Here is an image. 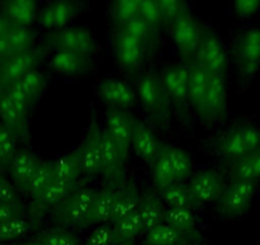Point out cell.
Returning a JSON list of instances; mask_svg holds the SVG:
<instances>
[{"instance_id": "cell-17", "label": "cell", "mask_w": 260, "mask_h": 245, "mask_svg": "<svg viewBox=\"0 0 260 245\" xmlns=\"http://www.w3.org/2000/svg\"><path fill=\"white\" fill-rule=\"evenodd\" d=\"M100 136L101 129L93 124L89 128L82 146L77 149L78 152L81 174L88 177L101 175V152H100Z\"/></svg>"}, {"instance_id": "cell-13", "label": "cell", "mask_w": 260, "mask_h": 245, "mask_svg": "<svg viewBox=\"0 0 260 245\" xmlns=\"http://www.w3.org/2000/svg\"><path fill=\"white\" fill-rule=\"evenodd\" d=\"M42 60V50L32 49L28 51L16 54L0 64V76L6 88L11 84L21 81L22 77L39 67Z\"/></svg>"}, {"instance_id": "cell-10", "label": "cell", "mask_w": 260, "mask_h": 245, "mask_svg": "<svg viewBox=\"0 0 260 245\" xmlns=\"http://www.w3.org/2000/svg\"><path fill=\"white\" fill-rule=\"evenodd\" d=\"M49 44L55 50L76 52L88 56L96 50V40L89 29L83 27H71L50 35Z\"/></svg>"}, {"instance_id": "cell-39", "label": "cell", "mask_w": 260, "mask_h": 245, "mask_svg": "<svg viewBox=\"0 0 260 245\" xmlns=\"http://www.w3.org/2000/svg\"><path fill=\"white\" fill-rule=\"evenodd\" d=\"M6 39L9 42V45H11L13 55H16L34 49L36 34H35V31L31 27L14 26V24H12Z\"/></svg>"}, {"instance_id": "cell-48", "label": "cell", "mask_w": 260, "mask_h": 245, "mask_svg": "<svg viewBox=\"0 0 260 245\" xmlns=\"http://www.w3.org/2000/svg\"><path fill=\"white\" fill-rule=\"evenodd\" d=\"M82 245H115V236H114V229H112L111 224L101 225L97 226L86 241Z\"/></svg>"}, {"instance_id": "cell-46", "label": "cell", "mask_w": 260, "mask_h": 245, "mask_svg": "<svg viewBox=\"0 0 260 245\" xmlns=\"http://www.w3.org/2000/svg\"><path fill=\"white\" fill-rule=\"evenodd\" d=\"M159 9L162 12L165 23L171 24L172 22L176 21L180 17L190 13L191 7L185 2H175V0H161L158 2Z\"/></svg>"}, {"instance_id": "cell-18", "label": "cell", "mask_w": 260, "mask_h": 245, "mask_svg": "<svg viewBox=\"0 0 260 245\" xmlns=\"http://www.w3.org/2000/svg\"><path fill=\"white\" fill-rule=\"evenodd\" d=\"M162 144L164 143L158 141L151 128H148L141 120L134 119L132 147L139 159L143 160L148 166L152 167L161 154Z\"/></svg>"}, {"instance_id": "cell-33", "label": "cell", "mask_w": 260, "mask_h": 245, "mask_svg": "<svg viewBox=\"0 0 260 245\" xmlns=\"http://www.w3.org/2000/svg\"><path fill=\"white\" fill-rule=\"evenodd\" d=\"M161 151L171 164L177 182H182L190 176L192 170V160L186 151L179 147L167 146V144H162Z\"/></svg>"}, {"instance_id": "cell-25", "label": "cell", "mask_w": 260, "mask_h": 245, "mask_svg": "<svg viewBox=\"0 0 260 245\" xmlns=\"http://www.w3.org/2000/svg\"><path fill=\"white\" fill-rule=\"evenodd\" d=\"M217 151L230 165L251 155L242 136L241 127L236 126L224 132L217 141Z\"/></svg>"}, {"instance_id": "cell-16", "label": "cell", "mask_w": 260, "mask_h": 245, "mask_svg": "<svg viewBox=\"0 0 260 245\" xmlns=\"http://www.w3.org/2000/svg\"><path fill=\"white\" fill-rule=\"evenodd\" d=\"M134 119L124 110L110 109L106 114V132L110 134L115 143L119 146L120 151L125 157H127L129 148L132 146L134 131Z\"/></svg>"}, {"instance_id": "cell-29", "label": "cell", "mask_w": 260, "mask_h": 245, "mask_svg": "<svg viewBox=\"0 0 260 245\" xmlns=\"http://www.w3.org/2000/svg\"><path fill=\"white\" fill-rule=\"evenodd\" d=\"M143 245H203L195 242L179 230L161 224L144 234Z\"/></svg>"}, {"instance_id": "cell-43", "label": "cell", "mask_w": 260, "mask_h": 245, "mask_svg": "<svg viewBox=\"0 0 260 245\" xmlns=\"http://www.w3.org/2000/svg\"><path fill=\"white\" fill-rule=\"evenodd\" d=\"M18 83L21 84L22 88L26 91V94L28 95L29 99H31L32 102L35 104V102L40 99L42 92L45 91L47 79L46 76H45L39 68H36L34 69V71L28 72L24 77H22L21 81H19Z\"/></svg>"}, {"instance_id": "cell-22", "label": "cell", "mask_w": 260, "mask_h": 245, "mask_svg": "<svg viewBox=\"0 0 260 245\" xmlns=\"http://www.w3.org/2000/svg\"><path fill=\"white\" fill-rule=\"evenodd\" d=\"M115 191H116V187L110 186V184H107L102 189H97L96 198H94L93 206H92L88 217H87L84 227L111 224Z\"/></svg>"}, {"instance_id": "cell-34", "label": "cell", "mask_w": 260, "mask_h": 245, "mask_svg": "<svg viewBox=\"0 0 260 245\" xmlns=\"http://www.w3.org/2000/svg\"><path fill=\"white\" fill-rule=\"evenodd\" d=\"M81 175L77 151L71 152L69 155H64L54 161L55 180L69 182V184H78Z\"/></svg>"}, {"instance_id": "cell-42", "label": "cell", "mask_w": 260, "mask_h": 245, "mask_svg": "<svg viewBox=\"0 0 260 245\" xmlns=\"http://www.w3.org/2000/svg\"><path fill=\"white\" fill-rule=\"evenodd\" d=\"M111 18L117 28H122L130 21L139 17V2L134 0H120L111 4Z\"/></svg>"}, {"instance_id": "cell-2", "label": "cell", "mask_w": 260, "mask_h": 245, "mask_svg": "<svg viewBox=\"0 0 260 245\" xmlns=\"http://www.w3.org/2000/svg\"><path fill=\"white\" fill-rule=\"evenodd\" d=\"M235 63L244 84H250L260 73V27L242 29L235 40Z\"/></svg>"}, {"instance_id": "cell-49", "label": "cell", "mask_w": 260, "mask_h": 245, "mask_svg": "<svg viewBox=\"0 0 260 245\" xmlns=\"http://www.w3.org/2000/svg\"><path fill=\"white\" fill-rule=\"evenodd\" d=\"M0 203L23 206L17 188L12 184V181H9V180L4 176L2 170H0Z\"/></svg>"}, {"instance_id": "cell-24", "label": "cell", "mask_w": 260, "mask_h": 245, "mask_svg": "<svg viewBox=\"0 0 260 245\" xmlns=\"http://www.w3.org/2000/svg\"><path fill=\"white\" fill-rule=\"evenodd\" d=\"M190 63V86H189V104L194 107V110L201 116H203L204 101H206L207 91H208L209 77L204 67L197 63L195 60L189 62Z\"/></svg>"}, {"instance_id": "cell-45", "label": "cell", "mask_w": 260, "mask_h": 245, "mask_svg": "<svg viewBox=\"0 0 260 245\" xmlns=\"http://www.w3.org/2000/svg\"><path fill=\"white\" fill-rule=\"evenodd\" d=\"M119 31H124L126 34H129L130 36L136 37L139 41H142L143 44H146L147 46L153 44L156 41L157 35L154 34L153 29L141 18V17H137L136 19L130 21L129 23L125 24L122 28H120Z\"/></svg>"}, {"instance_id": "cell-4", "label": "cell", "mask_w": 260, "mask_h": 245, "mask_svg": "<svg viewBox=\"0 0 260 245\" xmlns=\"http://www.w3.org/2000/svg\"><path fill=\"white\" fill-rule=\"evenodd\" d=\"M259 181L241 180H234L230 182L217 201L219 213L229 219L244 216L251 206L252 199L259 189Z\"/></svg>"}, {"instance_id": "cell-35", "label": "cell", "mask_w": 260, "mask_h": 245, "mask_svg": "<svg viewBox=\"0 0 260 245\" xmlns=\"http://www.w3.org/2000/svg\"><path fill=\"white\" fill-rule=\"evenodd\" d=\"M35 222L26 216H18L0 224V244L16 241L32 232Z\"/></svg>"}, {"instance_id": "cell-36", "label": "cell", "mask_w": 260, "mask_h": 245, "mask_svg": "<svg viewBox=\"0 0 260 245\" xmlns=\"http://www.w3.org/2000/svg\"><path fill=\"white\" fill-rule=\"evenodd\" d=\"M31 241L39 245H82L81 237L76 232L59 226L41 231Z\"/></svg>"}, {"instance_id": "cell-32", "label": "cell", "mask_w": 260, "mask_h": 245, "mask_svg": "<svg viewBox=\"0 0 260 245\" xmlns=\"http://www.w3.org/2000/svg\"><path fill=\"white\" fill-rule=\"evenodd\" d=\"M229 174L231 181H259L260 182V151L247 155L244 159L230 165Z\"/></svg>"}, {"instance_id": "cell-23", "label": "cell", "mask_w": 260, "mask_h": 245, "mask_svg": "<svg viewBox=\"0 0 260 245\" xmlns=\"http://www.w3.org/2000/svg\"><path fill=\"white\" fill-rule=\"evenodd\" d=\"M0 14L14 26L31 27L39 17V4L32 0L4 2L0 3Z\"/></svg>"}, {"instance_id": "cell-11", "label": "cell", "mask_w": 260, "mask_h": 245, "mask_svg": "<svg viewBox=\"0 0 260 245\" xmlns=\"http://www.w3.org/2000/svg\"><path fill=\"white\" fill-rule=\"evenodd\" d=\"M147 45L124 31H119L114 37V51L121 68L134 72L146 59Z\"/></svg>"}, {"instance_id": "cell-51", "label": "cell", "mask_w": 260, "mask_h": 245, "mask_svg": "<svg viewBox=\"0 0 260 245\" xmlns=\"http://www.w3.org/2000/svg\"><path fill=\"white\" fill-rule=\"evenodd\" d=\"M24 216V207L16 204L0 203V224L14 219V217Z\"/></svg>"}, {"instance_id": "cell-9", "label": "cell", "mask_w": 260, "mask_h": 245, "mask_svg": "<svg viewBox=\"0 0 260 245\" xmlns=\"http://www.w3.org/2000/svg\"><path fill=\"white\" fill-rule=\"evenodd\" d=\"M100 152H101V175L107 180V184L117 187L124 182V165L126 157L120 151L119 146L110 137L106 129H101L100 136Z\"/></svg>"}, {"instance_id": "cell-40", "label": "cell", "mask_w": 260, "mask_h": 245, "mask_svg": "<svg viewBox=\"0 0 260 245\" xmlns=\"http://www.w3.org/2000/svg\"><path fill=\"white\" fill-rule=\"evenodd\" d=\"M152 180H153L154 188L158 192L164 191L167 187L177 182L174 174V170L171 167V164H170V161L167 160V157L165 156L162 151L159 154L157 161L152 166Z\"/></svg>"}, {"instance_id": "cell-5", "label": "cell", "mask_w": 260, "mask_h": 245, "mask_svg": "<svg viewBox=\"0 0 260 245\" xmlns=\"http://www.w3.org/2000/svg\"><path fill=\"white\" fill-rule=\"evenodd\" d=\"M203 28L191 13L180 17L171 23V37L182 57L191 62L203 39Z\"/></svg>"}, {"instance_id": "cell-8", "label": "cell", "mask_w": 260, "mask_h": 245, "mask_svg": "<svg viewBox=\"0 0 260 245\" xmlns=\"http://www.w3.org/2000/svg\"><path fill=\"white\" fill-rule=\"evenodd\" d=\"M159 79L170 102H174L179 109H184L189 104V62L185 64H175V66L164 68Z\"/></svg>"}, {"instance_id": "cell-28", "label": "cell", "mask_w": 260, "mask_h": 245, "mask_svg": "<svg viewBox=\"0 0 260 245\" xmlns=\"http://www.w3.org/2000/svg\"><path fill=\"white\" fill-rule=\"evenodd\" d=\"M0 122H3L18 141L28 138V117L12 104L6 94L0 97Z\"/></svg>"}, {"instance_id": "cell-1", "label": "cell", "mask_w": 260, "mask_h": 245, "mask_svg": "<svg viewBox=\"0 0 260 245\" xmlns=\"http://www.w3.org/2000/svg\"><path fill=\"white\" fill-rule=\"evenodd\" d=\"M96 194L97 189L87 188L79 184L54 211H51L52 221L56 226L69 230L84 227Z\"/></svg>"}, {"instance_id": "cell-6", "label": "cell", "mask_w": 260, "mask_h": 245, "mask_svg": "<svg viewBox=\"0 0 260 245\" xmlns=\"http://www.w3.org/2000/svg\"><path fill=\"white\" fill-rule=\"evenodd\" d=\"M186 187L195 208L218 201L226 188V184L223 175L218 170L207 169L197 172L189 180Z\"/></svg>"}, {"instance_id": "cell-14", "label": "cell", "mask_w": 260, "mask_h": 245, "mask_svg": "<svg viewBox=\"0 0 260 245\" xmlns=\"http://www.w3.org/2000/svg\"><path fill=\"white\" fill-rule=\"evenodd\" d=\"M100 99L111 109L127 110L136 105L137 91L126 81L121 79H105L97 87Z\"/></svg>"}, {"instance_id": "cell-7", "label": "cell", "mask_w": 260, "mask_h": 245, "mask_svg": "<svg viewBox=\"0 0 260 245\" xmlns=\"http://www.w3.org/2000/svg\"><path fill=\"white\" fill-rule=\"evenodd\" d=\"M194 60L208 71L209 74L226 77L229 55L223 41L212 31H204Z\"/></svg>"}, {"instance_id": "cell-31", "label": "cell", "mask_w": 260, "mask_h": 245, "mask_svg": "<svg viewBox=\"0 0 260 245\" xmlns=\"http://www.w3.org/2000/svg\"><path fill=\"white\" fill-rule=\"evenodd\" d=\"M112 229H114L115 245L120 244H134V240L141 235H144L143 224H142L139 211L136 213H132L119 221L114 222Z\"/></svg>"}, {"instance_id": "cell-52", "label": "cell", "mask_w": 260, "mask_h": 245, "mask_svg": "<svg viewBox=\"0 0 260 245\" xmlns=\"http://www.w3.org/2000/svg\"><path fill=\"white\" fill-rule=\"evenodd\" d=\"M11 56H13V51L11 49V45L7 41L6 37L0 39V64L6 62L7 59H9Z\"/></svg>"}, {"instance_id": "cell-41", "label": "cell", "mask_w": 260, "mask_h": 245, "mask_svg": "<svg viewBox=\"0 0 260 245\" xmlns=\"http://www.w3.org/2000/svg\"><path fill=\"white\" fill-rule=\"evenodd\" d=\"M17 143L18 139L17 137L4 126L3 122H0V170H8L16 156Z\"/></svg>"}, {"instance_id": "cell-19", "label": "cell", "mask_w": 260, "mask_h": 245, "mask_svg": "<svg viewBox=\"0 0 260 245\" xmlns=\"http://www.w3.org/2000/svg\"><path fill=\"white\" fill-rule=\"evenodd\" d=\"M83 4L73 2H52L39 14V22L47 29H64L79 12Z\"/></svg>"}, {"instance_id": "cell-26", "label": "cell", "mask_w": 260, "mask_h": 245, "mask_svg": "<svg viewBox=\"0 0 260 245\" xmlns=\"http://www.w3.org/2000/svg\"><path fill=\"white\" fill-rule=\"evenodd\" d=\"M164 224L179 230L180 232L189 236L198 244H203V237L197 225L192 209H182V208H165L164 213Z\"/></svg>"}, {"instance_id": "cell-56", "label": "cell", "mask_w": 260, "mask_h": 245, "mask_svg": "<svg viewBox=\"0 0 260 245\" xmlns=\"http://www.w3.org/2000/svg\"><path fill=\"white\" fill-rule=\"evenodd\" d=\"M120 245H134V244H120Z\"/></svg>"}, {"instance_id": "cell-12", "label": "cell", "mask_w": 260, "mask_h": 245, "mask_svg": "<svg viewBox=\"0 0 260 245\" xmlns=\"http://www.w3.org/2000/svg\"><path fill=\"white\" fill-rule=\"evenodd\" d=\"M78 186L79 182L78 184H69V182L60 181V180H54L41 194L32 199L31 208H29V219L35 224H37L39 220L42 216H45V213L54 211Z\"/></svg>"}, {"instance_id": "cell-54", "label": "cell", "mask_w": 260, "mask_h": 245, "mask_svg": "<svg viewBox=\"0 0 260 245\" xmlns=\"http://www.w3.org/2000/svg\"><path fill=\"white\" fill-rule=\"evenodd\" d=\"M4 92H6V86H4L3 79H2V76H0V97L3 96Z\"/></svg>"}, {"instance_id": "cell-3", "label": "cell", "mask_w": 260, "mask_h": 245, "mask_svg": "<svg viewBox=\"0 0 260 245\" xmlns=\"http://www.w3.org/2000/svg\"><path fill=\"white\" fill-rule=\"evenodd\" d=\"M137 97L152 117L165 121L169 117L170 100L165 92L161 79L153 72H144L137 82Z\"/></svg>"}, {"instance_id": "cell-21", "label": "cell", "mask_w": 260, "mask_h": 245, "mask_svg": "<svg viewBox=\"0 0 260 245\" xmlns=\"http://www.w3.org/2000/svg\"><path fill=\"white\" fill-rule=\"evenodd\" d=\"M142 203V193L132 182H121L116 187L114 199V211H112V221H119L124 217L139 211Z\"/></svg>"}, {"instance_id": "cell-53", "label": "cell", "mask_w": 260, "mask_h": 245, "mask_svg": "<svg viewBox=\"0 0 260 245\" xmlns=\"http://www.w3.org/2000/svg\"><path fill=\"white\" fill-rule=\"evenodd\" d=\"M11 27L12 23L8 21V18H6L3 14H0V39H3V37L7 36Z\"/></svg>"}, {"instance_id": "cell-20", "label": "cell", "mask_w": 260, "mask_h": 245, "mask_svg": "<svg viewBox=\"0 0 260 245\" xmlns=\"http://www.w3.org/2000/svg\"><path fill=\"white\" fill-rule=\"evenodd\" d=\"M41 160L27 149H18L9 166V174L12 177V184L17 188V191L26 193L28 182L36 172Z\"/></svg>"}, {"instance_id": "cell-50", "label": "cell", "mask_w": 260, "mask_h": 245, "mask_svg": "<svg viewBox=\"0 0 260 245\" xmlns=\"http://www.w3.org/2000/svg\"><path fill=\"white\" fill-rule=\"evenodd\" d=\"M232 13L240 19H251L260 13L259 0H247V2H235L232 4Z\"/></svg>"}, {"instance_id": "cell-37", "label": "cell", "mask_w": 260, "mask_h": 245, "mask_svg": "<svg viewBox=\"0 0 260 245\" xmlns=\"http://www.w3.org/2000/svg\"><path fill=\"white\" fill-rule=\"evenodd\" d=\"M159 199L166 204L169 208H182L194 209L191 197H190L187 187L181 182H175L167 187L164 191L158 192Z\"/></svg>"}, {"instance_id": "cell-55", "label": "cell", "mask_w": 260, "mask_h": 245, "mask_svg": "<svg viewBox=\"0 0 260 245\" xmlns=\"http://www.w3.org/2000/svg\"><path fill=\"white\" fill-rule=\"evenodd\" d=\"M22 245H39V244H36V242L28 241V242H26V244H22Z\"/></svg>"}, {"instance_id": "cell-15", "label": "cell", "mask_w": 260, "mask_h": 245, "mask_svg": "<svg viewBox=\"0 0 260 245\" xmlns=\"http://www.w3.org/2000/svg\"><path fill=\"white\" fill-rule=\"evenodd\" d=\"M227 109H229V96H227L226 77L211 74L202 117L209 121H221L227 116Z\"/></svg>"}, {"instance_id": "cell-38", "label": "cell", "mask_w": 260, "mask_h": 245, "mask_svg": "<svg viewBox=\"0 0 260 245\" xmlns=\"http://www.w3.org/2000/svg\"><path fill=\"white\" fill-rule=\"evenodd\" d=\"M54 180V161H41L36 172L32 176L31 181L28 182L26 194L32 201L39 194H41Z\"/></svg>"}, {"instance_id": "cell-30", "label": "cell", "mask_w": 260, "mask_h": 245, "mask_svg": "<svg viewBox=\"0 0 260 245\" xmlns=\"http://www.w3.org/2000/svg\"><path fill=\"white\" fill-rule=\"evenodd\" d=\"M165 207L162 201L156 194L147 192L142 194V203L139 208V216H141L142 224H143L144 234L151 231L152 229L157 227L158 225L164 224Z\"/></svg>"}, {"instance_id": "cell-44", "label": "cell", "mask_w": 260, "mask_h": 245, "mask_svg": "<svg viewBox=\"0 0 260 245\" xmlns=\"http://www.w3.org/2000/svg\"><path fill=\"white\" fill-rule=\"evenodd\" d=\"M139 17L153 29L156 35L159 34L162 26L165 24L158 2H149V0L139 2Z\"/></svg>"}, {"instance_id": "cell-47", "label": "cell", "mask_w": 260, "mask_h": 245, "mask_svg": "<svg viewBox=\"0 0 260 245\" xmlns=\"http://www.w3.org/2000/svg\"><path fill=\"white\" fill-rule=\"evenodd\" d=\"M4 94L7 95V97L11 100L12 104H13L24 116L28 117L31 107L34 106V102H32V100L29 99V96L26 94V91L22 88L21 84H19L18 82L7 87Z\"/></svg>"}, {"instance_id": "cell-27", "label": "cell", "mask_w": 260, "mask_h": 245, "mask_svg": "<svg viewBox=\"0 0 260 245\" xmlns=\"http://www.w3.org/2000/svg\"><path fill=\"white\" fill-rule=\"evenodd\" d=\"M88 56L76 52L55 50L50 59V67L60 76L76 77L83 73L88 67Z\"/></svg>"}]
</instances>
